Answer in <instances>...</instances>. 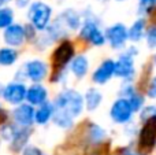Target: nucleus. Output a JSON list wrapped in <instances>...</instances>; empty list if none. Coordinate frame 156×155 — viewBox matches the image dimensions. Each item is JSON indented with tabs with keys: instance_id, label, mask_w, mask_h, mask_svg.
Listing matches in <instances>:
<instances>
[{
	"instance_id": "nucleus-1",
	"label": "nucleus",
	"mask_w": 156,
	"mask_h": 155,
	"mask_svg": "<svg viewBox=\"0 0 156 155\" xmlns=\"http://www.w3.org/2000/svg\"><path fill=\"white\" fill-rule=\"evenodd\" d=\"M140 54V49L136 44L127 45L126 49L118 55L115 59V77L122 80V82H134L137 78L136 58Z\"/></svg>"
},
{
	"instance_id": "nucleus-2",
	"label": "nucleus",
	"mask_w": 156,
	"mask_h": 155,
	"mask_svg": "<svg viewBox=\"0 0 156 155\" xmlns=\"http://www.w3.org/2000/svg\"><path fill=\"white\" fill-rule=\"evenodd\" d=\"M54 104L56 110L71 115L74 120L80 117L85 110L83 95L80 91L73 89V88H66L60 91L54 99Z\"/></svg>"
},
{
	"instance_id": "nucleus-3",
	"label": "nucleus",
	"mask_w": 156,
	"mask_h": 155,
	"mask_svg": "<svg viewBox=\"0 0 156 155\" xmlns=\"http://www.w3.org/2000/svg\"><path fill=\"white\" fill-rule=\"evenodd\" d=\"M78 37L93 47H103L107 44L105 30L100 27V22L93 14H88L83 18L82 25L78 30Z\"/></svg>"
},
{
	"instance_id": "nucleus-4",
	"label": "nucleus",
	"mask_w": 156,
	"mask_h": 155,
	"mask_svg": "<svg viewBox=\"0 0 156 155\" xmlns=\"http://www.w3.org/2000/svg\"><path fill=\"white\" fill-rule=\"evenodd\" d=\"M52 14L54 10L49 4L44 2H33L27 8V18L29 23L37 32H45L52 23Z\"/></svg>"
},
{
	"instance_id": "nucleus-5",
	"label": "nucleus",
	"mask_w": 156,
	"mask_h": 155,
	"mask_svg": "<svg viewBox=\"0 0 156 155\" xmlns=\"http://www.w3.org/2000/svg\"><path fill=\"white\" fill-rule=\"evenodd\" d=\"M136 150L141 155H151L156 150V118L141 122Z\"/></svg>"
},
{
	"instance_id": "nucleus-6",
	"label": "nucleus",
	"mask_w": 156,
	"mask_h": 155,
	"mask_svg": "<svg viewBox=\"0 0 156 155\" xmlns=\"http://www.w3.org/2000/svg\"><path fill=\"white\" fill-rule=\"evenodd\" d=\"M76 56V45L70 40H62L51 54L52 70H66V66L71 63Z\"/></svg>"
},
{
	"instance_id": "nucleus-7",
	"label": "nucleus",
	"mask_w": 156,
	"mask_h": 155,
	"mask_svg": "<svg viewBox=\"0 0 156 155\" xmlns=\"http://www.w3.org/2000/svg\"><path fill=\"white\" fill-rule=\"evenodd\" d=\"M134 115L136 113L133 110L132 104L125 98H116L110 107V118L116 125H129V124L133 122Z\"/></svg>"
},
{
	"instance_id": "nucleus-8",
	"label": "nucleus",
	"mask_w": 156,
	"mask_h": 155,
	"mask_svg": "<svg viewBox=\"0 0 156 155\" xmlns=\"http://www.w3.org/2000/svg\"><path fill=\"white\" fill-rule=\"evenodd\" d=\"M23 80H29L33 84H41L48 77L49 65L43 59H30L19 70Z\"/></svg>"
},
{
	"instance_id": "nucleus-9",
	"label": "nucleus",
	"mask_w": 156,
	"mask_h": 155,
	"mask_svg": "<svg viewBox=\"0 0 156 155\" xmlns=\"http://www.w3.org/2000/svg\"><path fill=\"white\" fill-rule=\"evenodd\" d=\"M107 43L115 51H123L129 41V27L122 22H115L105 29Z\"/></svg>"
},
{
	"instance_id": "nucleus-10",
	"label": "nucleus",
	"mask_w": 156,
	"mask_h": 155,
	"mask_svg": "<svg viewBox=\"0 0 156 155\" xmlns=\"http://www.w3.org/2000/svg\"><path fill=\"white\" fill-rule=\"evenodd\" d=\"M26 93L27 87L25 85V82L14 80L12 82H8L7 85H4L2 92V99L5 103L16 107L26 102Z\"/></svg>"
},
{
	"instance_id": "nucleus-11",
	"label": "nucleus",
	"mask_w": 156,
	"mask_h": 155,
	"mask_svg": "<svg viewBox=\"0 0 156 155\" xmlns=\"http://www.w3.org/2000/svg\"><path fill=\"white\" fill-rule=\"evenodd\" d=\"M11 120L21 128H32L36 124V109L25 102L11 111Z\"/></svg>"
},
{
	"instance_id": "nucleus-12",
	"label": "nucleus",
	"mask_w": 156,
	"mask_h": 155,
	"mask_svg": "<svg viewBox=\"0 0 156 155\" xmlns=\"http://www.w3.org/2000/svg\"><path fill=\"white\" fill-rule=\"evenodd\" d=\"M3 41L5 47L11 48H21L27 41L26 38V29L22 23H12L7 29L3 30Z\"/></svg>"
},
{
	"instance_id": "nucleus-13",
	"label": "nucleus",
	"mask_w": 156,
	"mask_h": 155,
	"mask_svg": "<svg viewBox=\"0 0 156 155\" xmlns=\"http://www.w3.org/2000/svg\"><path fill=\"white\" fill-rule=\"evenodd\" d=\"M115 60L107 58L92 73V81L97 85H104L115 77Z\"/></svg>"
},
{
	"instance_id": "nucleus-14",
	"label": "nucleus",
	"mask_w": 156,
	"mask_h": 155,
	"mask_svg": "<svg viewBox=\"0 0 156 155\" xmlns=\"http://www.w3.org/2000/svg\"><path fill=\"white\" fill-rule=\"evenodd\" d=\"M26 103L32 104L33 107H40L48 103V89L43 84H32L27 87Z\"/></svg>"
},
{
	"instance_id": "nucleus-15",
	"label": "nucleus",
	"mask_w": 156,
	"mask_h": 155,
	"mask_svg": "<svg viewBox=\"0 0 156 155\" xmlns=\"http://www.w3.org/2000/svg\"><path fill=\"white\" fill-rule=\"evenodd\" d=\"M32 136V128H21L19 126L15 136L8 143V148L12 154H21L29 146V140Z\"/></svg>"
},
{
	"instance_id": "nucleus-16",
	"label": "nucleus",
	"mask_w": 156,
	"mask_h": 155,
	"mask_svg": "<svg viewBox=\"0 0 156 155\" xmlns=\"http://www.w3.org/2000/svg\"><path fill=\"white\" fill-rule=\"evenodd\" d=\"M89 67H90V62H89V58L85 54L76 55L74 59L71 60V63L69 65V70L77 80H82L88 74Z\"/></svg>"
},
{
	"instance_id": "nucleus-17",
	"label": "nucleus",
	"mask_w": 156,
	"mask_h": 155,
	"mask_svg": "<svg viewBox=\"0 0 156 155\" xmlns=\"http://www.w3.org/2000/svg\"><path fill=\"white\" fill-rule=\"evenodd\" d=\"M147 27H148L147 18L138 16L129 26V41H132L133 44H137L141 40H144L145 38V33H147Z\"/></svg>"
},
{
	"instance_id": "nucleus-18",
	"label": "nucleus",
	"mask_w": 156,
	"mask_h": 155,
	"mask_svg": "<svg viewBox=\"0 0 156 155\" xmlns=\"http://www.w3.org/2000/svg\"><path fill=\"white\" fill-rule=\"evenodd\" d=\"M83 100H85V110L89 113L96 111L103 102V93L97 88H88L83 93Z\"/></svg>"
},
{
	"instance_id": "nucleus-19",
	"label": "nucleus",
	"mask_w": 156,
	"mask_h": 155,
	"mask_svg": "<svg viewBox=\"0 0 156 155\" xmlns=\"http://www.w3.org/2000/svg\"><path fill=\"white\" fill-rule=\"evenodd\" d=\"M86 140H88L89 146L101 144L107 140V131L97 124L90 122L86 128Z\"/></svg>"
},
{
	"instance_id": "nucleus-20",
	"label": "nucleus",
	"mask_w": 156,
	"mask_h": 155,
	"mask_svg": "<svg viewBox=\"0 0 156 155\" xmlns=\"http://www.w3.org/2000/svg\"><path fill=\"white\" fill-rule=\"evenodd\" d=\"M55 115V104L54 102H48V103L43 104V106L36 109V124L40 126H44L47 124L51 122V120H54Z\"/></svg>"
},
{
	"instance_id": "nucleus-21",
	"label": "nucleus",
	"mask_w": 156,
	"mask_h": 155,
	"mask_svg": "<svg viewBox=\"0 0 156 155\" xmlns=\"http://www.w3.org/2000/svg\"><path fill=\"white\" fill-rule=\"evenodd\" d=\"M18 60V51L11 47L0 48V67H10Z\"/></svg>"
},
{
	"instance_id": "nucleus-22",
	"label": "nucleus",
	"mask_w": 156,
	"mask_h": 155,
	"mask_svg": "<svg viewBox=\"0 0 156 155\" xmlns=\"http://www.w3.org/2000/svg\"><path fill=\"white\" fill-rule=\"evenodd\" d=\"M55 126H58L59 129L62 131H69L74 126V118L71 115L66 114L63 111H59V110L55 109V115H54V120H52Z\"/></svg>"
},
{
	"instance_id": "nucleus-23",
	"label": "nucleus",
	"mask_w": 156,
	"mask_h": 155,
	"mask_svg": "<svg viewBox=\"0 0 156 155\" xmlns=\"http://www.w3.org/2000/svg\"><path fill=\"white\" fill-rule=\"evenodd\" d=\"M127 100L130 102V104H132V107H133V110H134L136 114H138V113H140L141 110L147 106V104H145L147 96H145V93H144L143 91H140V89H138L136 93H133V95L130 96Z\"/></svg>"
},
{
	"instance_id": "nucleus-24",
	"label": "nucleus",
	"mask_w": 156,
	"mask_h": 155,
	"mask_svg": "<svg viewBox=\"0 0 156 155\" xmlns=\"http://www.w3.org/2000/svg\"><path fill=\"white\" fill-rule=\"evenodd\" d=\"M14 23V10L10 7H2L0 8V29H7L8 26Z\"/></svg>"
},
{
	"instance_id": "nucleus-25",
	"label": "nucleus",
	"mask_w": 156,
	"mask_h": 155,
	"mask_svg": "<svg viewBox=\"0 0 156 155\" xmlns=\"http://www.w3.org/2000/svg\"><path fill=\"white\" fill-rule=\"evenodd\" d=\"M156 8V0H138V15L140 16H151Z\"/></svg>"
},
{
	"instance_id": "nucleus-26",
	"label": "nucleus",
	"mask_w": 156,
	"mask_h": 155,
	"mask_svg": "<svg viewBox=\"0 0 156 155\" xmlns=\"http://www.w3.org/2000/svg\"><path fill=\"white\" fill-rule=\"evenodd\" d=\"M145 44L149 49L156 51V23H149L145 33Z\"/></svg>"
},
{
	"instance_id": "nucleus-27",
	"label": "nucleus",
	"mask_w": 156,
	"mask_h": 155,
	"mask_svg": "<svg viewBox=\"0 0 156 155\" xmlns=\"http://www.w3.org/2000/svg\"><path fill=\"white\" fill-rule=\"evenodd\" d=\"M108 150H110V142H104L101 144L89 146L83 155H108V153H110Z\"/></svg>"
},
{
	"instance_id": "nucleus-28",
	"label": "nucleus",
	"mask_w": 156,
	"mask_h": 155,
	"mask_svg": "<svg viewBox=\"0 0 156 155\" xmlns=\"http://www.w3.org/2000/svg\"><path fill=\"white\" fill-rule=\"evenodd\" d=\"M156 118V104H147L140 113H138V120L141 122H145L148 120Z\"/></svg>"
},
{
	"instance_id": "nucleus-29",
	"label": "nucleus",
	"mask_w": 156,
	"mask_h": 155,
	"mask_svg": "<svg viewBox=\"0 0 156 155\" xmlns=\"http://www.w3.org/2000/svg\"><path fill=\"white\" fill-rule=\"evenodd\" d=\"M144 93H145L147 99L156 100V74H154V76L151 77V80L148 81V84H147Z\"/></svg>"
},
{
	"instance_id": "nucleus-30",
	"label": "nucleus",
	"mask_w": 156,
	"mask_h": 155,
	"mask_svg": "<svg viewBox=\"0 0 156 155\" xmlns=\"http://www.w3.org/2000/svg\"><path fill=\"white\" fill-rule=\"evenodd\" d=\"M21 155H43V151H41L38 147H36V146L29 144V146H27V147L21 153Z\"/></svg>"
},
{
	"instance_id": "nucleus-31",
	"label": "nucleus",
	"mask_w": 156,
	"mask_h": 155,
	"mask_svg": "<svg viewBox=\"0 0 156 155\" xmlns=\"http://www.w3.org/2000/svg\"><path fill=\"white\" fill-rule=\"evenodd\" d=\"M16 5H18L19 8H23V7H27V5H30L32 3H30V0H15Z\"/></svg>"
},
{
	"instance_id": "nucleus-32",
	"label": "nucleus",
	"mask_w": 156,
	"mask_h": 155,
	"mask_svg": "<svg viewBox=\"0 0 156 155\" xmlns=\"http://www.w3.org/2000/svg\"><path fill=\"white\" fill-rule=\"evenodd\" d=\"M151 18H152V23H156V8H155V11H154V13H152Z\"/></svg>"
},
{
	"instance_id": "nucleus-33",
	"label": "nucleus",
	"mask_w": 156,
	"mask_h": 155,
	"mask_svg": "<svg viewBox=\"0 0 156 155\" xmlns=\"http://www.w3.org/2000/svg\"><path fill=\"white\" fill-rule=\"evenodd\" d=\"M152 65H154V67L156 69V51H155L154 56H152Z\"/></svg>"
},
{
	"instance_id": "nucleus-34",
	"label": "nucleus",
	"mask_w": 156,
	"mask_h": 155,
	"mask_svg": "<svg viewBox=\"0 0 156 155\" xmlns=\"http://www.w3.org/2000/svg\"><path fill=\"white\" fill-rule=\"evenodd\" d=\"M3 88H4V87H3V85H2V84H0V96H2V92H3Z\"/></svg>"
},
{
	"instance_id": "nucleus-35",
	"label": "nucleus",
	"mask_w": 156,
	"mask_h": 155,
	"mask_svg": "<svg viewBox=\"0 0 156 155\" xmlns=\"http://www.w3.org/2000/svg\"><path fill=\"white\" fill-rule=\"evenodd\" d=\"M118 2H125V0H118Z\"/></svg>"
},
{
	"instance_id": "nucleus-36",
	"label": "nucleus",
	"mask_w": 156,
	"mask_h": 155,
	"mask_svg": "<svg viewBox=\"0 0 156 155\" xmlns=\"http://www.w3.org/2000/svg\"><path fill=\"white\" fill-rule=\"evenodd\" d=\"M100 2H105V0H100Z\"/></svg>"
},
{
	"instance_id": "nucleus-37",
	"label": "nucleus",
	"mask_w": 156,
	"mask_h": 155,
	"mask_svg": "<svg viewBox=\"0 0 156 155\" xmlns=\"http://www.w3.org/2000/svg\"><path fill=\"white\" fill-rule=\"evenodd\" d=\"M43 155H47V154H43Z\"/></svg>"
},
{
	"instance_id": "nucleus-38",
	"label": "nucleus",
	"mask_w": 156,
	"mask_h": 155,
	"mask_svg": "<svg viewBox=\"0 0 156 155\" xmlns=\"http://www.w3.org/2000/svg\"><path fill=\"white\" fill-rule=\"evenodd\" d=\"M0 110H2V107H0Z\"/></svg>"
}]
</instances>
